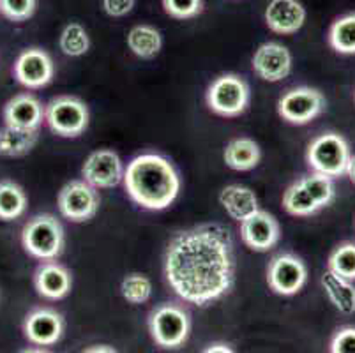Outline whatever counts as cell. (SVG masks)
Returning <instances> with one entry per match:
<instances>
[{
  "label": "cell",
  "mask_w": 355,
  "mask_h": 353,
  "mask_svg": "<svg viewBox=\"0 0 355 353\" xmlns=\"http://www.w3.org/2000/svg\"><path fill=\"white\" fill-rule=\"evenodd\" d=\"M164 277L182 300L209 306L232 290L235 252L230 230L202 223L175 233L164 252Z\"/></svg>",
  "instance_id": "cell-1"
},
{
  "label": "cell",
  "mask_w": 355,
  "mask_h": 353,
  "mask_svg": "<svg viewBox=\"0 0 355 353\" xmlns=\"http://www.w3.org/2000/svg\"><path fill=\"white\" fill-rule=\"evenodd\" d=\"M124 187L129 198L147 210H164L179 196L180 177L166 157L141 154L124 170Z\"/></svg>",
  "instance_id": "cell-2"
},
{
  "label": "cell",
  "mask_w": 355,
  "mask_h": 353,
  "mask_svg": "<svg viewBox=\"0 0 355 353\" xmlns=\"http://www.w3.org/2000/svg\"><path fill=\"white\" fill-rule=\"evenodd\" d=\"M66 235L60 221L51 214H37L21 230V246L41 261L57 260L62 255Z\"/></svg>",
  "instance_id": "cell-3"
},
{
  "label": "cell",
  "mask_w": 355,
  "mask_h": 353,
  "mask_svg": "<svg viewBox=\"0 0 355 353\" xmlns=\"http://www.w3.org/2000/svg\"><path fill=\"white\" fill-rule=\"evenodd\" d=\"M352 150L345 136L340 132H322L313 138L306 150V163L315 173H322L331 179L343 177L348 171Z\"/></svg>",
  "instance_id": "cell-4"
},
{
  "label": "cell",
  "mask_w": 355,
  "mask_h": 353,
  "mask_svg": "<svg viewBox=\"0 0 355 353\" xmlns=\"http://www.w3.org/2000/svg\"><path fill=\"white\" fill-rule=\"evenodd\" d=\"M148 332L161 348H180L191 332L189 313L177 304H161L148 315Z\"/></svg>",
  "instance_id": "cell-5"
},
{
  "label": "cell",
  "mask_w": 355,
  "mask_h": 353,
  "mask_svg": "<svg viewBox=\"0 0 355 353\" xmlns=\"http://www.w3.org/2000/svg\"><path fill=\"white\" fill-rule=\"evenodd\" d=\"M251 99L248 82L239 74H221L209 85L205 101L211 112L219 117H239L246 112Z\"/></svg>",
  "instance_id": "cell-6"
},
{
  "label": "cell",
  "mask_w": 355,
  "mask_h": 353,
  "mask_svg": "<svg viewBox=\"0 0 355 353\" xmlns=\"http://www.w3.org/2000/svg\"><path fill=\"white\" fill-rule=\"evenodd\" d=\"M44 121L55 135L62 138H76L89 128V108L74 96L53 97L44 108Z\"/></svg>",
  "instance_id": "cell-7"
},
{
  "label": "cell",
  "mask_w": 355,
  "mask_h": 353,
  "mask_svg": "<svg viewBox=\"0 0 355 353\" xmlns=\"http://www.w3.org/2000/svg\"><path fill=\"white\" fill-rule=\"evenodd\" d=\"M325 110V97L313 87H295L279 97L277 113L293 126H304L315 121Z\"/></svg>",
  "instance_id": "cell-8"
},
{
  "label": "cell",
  "mask_w": 355,
  "mask_h": 353,
  "mask_svg": "<svg viewBox=\"0 0 355 353\" xmlns=\"http://www.w3.org/2000/svg\"><path fill=\"white\" fill-rule=\"evenodd\" d=\"M98 189L85 180H71L60 189L57 205L60 214L71 223H87L94 218L99 210Z\"/></svg>",
  "instance_id": "cell-9"
},
{
  "label": "cell",
  "mask_w": 355,
  "mask_h": 353,
  "mask_svg": "<svg viewBox=\"0 0 355 353\" xmlns=\"http://www.w3.org/2000/svg\"><path fill=\"white\" fill-rule=\"evenodd\" d=\"M306 281H308V267L292 252L277 255L267 267V283L277 295H297L304 288Z\"/></svg>",
  "instance_id": "cell-10"
},
{
  "label": "cell",
  "mask_w": 355,
  "mask_h": 353,
  "mask_svg": "<svg viewBox=\"0 0 355 353\" xmlns=\"http://www.w3.org/2000/svg\"><path fill=\"white\" fill-rule=\"evenodd\" d=\"M124 170L117 152L101 148L87 157L82 166V177L94 189H112L124 179Z\"/></svg>",
  "instance_id": "cell-11"
},
{
  "label": "cell",
  "mask_w": 355,
  "mask_h": 353,
  "mask_svg": "<svg viewBox=\"0 0 355 353\" xmlns=\"http://www.w3.org/2000/svg\"><path fill=\"white\" fill-rule=\"evenodd\" d=\"M12 73L16 82L27 89H43L53 80L55 64L48 51L41 48H27L16 58Z\"/></svg>",
  "instance_id": "cell-12"
},
{
  "label": "cell",
  "mask_w": 355,
  "mask_h": 353,
  "mask_svg": "<svg viewBox=\"0 0 355 353\" xmlns=\"http://www.w3.org/2000/svg\"><path fill=\"white\" fill-rule=\"evenodd\" d=\"M254 74L263 82H282L292 73V53L279 43H263L254 50L251 58Z\"/></svg>",
  "instance_id": "cell-13"
},
{
  "label": "cell",
  "mask_w": 355,
  "mask_h": 353,
  "mask_svg": "<svg viewBox=\"0 0 355 353\" xmlns=\"http://www.w3.org/2000/svg\"><path fill=\"white\" fill-rule=\"evenodd\" d=\"M282 228L272 214L266 210H257L241 223V239L250 249L266 252L279 242Z\"/></svg>",
  "instance_id": "cell-14"
},
{
  "label": "cell",
  "mask_w": 355,
  "mask_h": 353,
  "mask_svg": "<svg viewBox=\"0 0 355 353\" xmlns=\"http://www.w3.org/2000/svg\"><path fill=\"white\" fill-rule=\"evenodd\" d=\"M64 318L60 313L48 307L31 311L24 320V334L32 345L51 346L59 343L64 334Z\"/></svg>",
  "instance_id": "cell-15"
},
{
  "label": "cell",
  "mask_w": 355,
  "mask_h": 353,
  "mask_svg": "<svg viewBox=\"0 0 355 353\" xmlns=\"http://www.w3.org/2000/svg\"><path fill=\"white\" fill-rule=\"evenodd\" d=\"M44 121V108L41 101L32 94H18L4 106V122L16 129L40 131Z\"/></svg>",
  "instance_id": "cell-16"
},
{
  "label": "cell",
  "mask_w": 355,
  "mask_h": 353,
  "mask_svg": "<svg viewBox=\"0 0 355 353\" xmlns=\"http://www.w3.org/2000/svg\"><path fill=\"white\" fill-rule=\"evenodd\" d=\"M34 288L44 299L60 300L69 295L73 276L64 265L55 260L43 261L34 272Z\"/></svg>",
  "instance_id": "cell-17"
},
{
  "label": "cell",
  "mask_w": 355,
  "mask_h": 353,
  "mask_svg": "<svg viewBox=\"0 0 355 353\" xmlns=\"http://www.w3.org/2000/svg\"><path fill=\"white\" fill-rule=\"evenodd\" d=\"M263 16L270 31L282 35H292L304 25L306 9L299 0H270Z\"/></svg>",
  "instance_id": "cell-18"
},
{
  "label": "cell",
  "mask_w": 355,
  "mask_h": 353,
  "mask_svg": "<svg viewBox=\"0 0 355 353\" xmlns=\"http://www.w3.org/2000/svg\"><path fill=\"white\" fill-rule=\"evenodd\" d=\"M219 203L225 209V212L230 216L234 221L242 223L251 214L260 210L258 207V196L253 189L241 184H230V186L223 187L219 193Z\"/></svg>",
  "instance_id": "cell-19"
},
{
  "label": "cell",
  "mask_w": 355,
  "mask_h": 353,
  "mask_svg": "<svg viewBox=\"0 0 355 353\" xmlns=\"http://www.w3.org/2000/svg\"><path fill=\"white\" fill-rule=\"evenodd\" d=\"M322 288L329 302L338 309L341 315H354L355 313V284L345 277L338 276L334 272L325 270L320 279Z\"/></svg>",
  "instance_id": "cell-20"
},
{
  "label": "cell",
  "mask_w": 355,
  "mask_h": 353,
  "mask_svg": "<svg viewBox=\"0 0 355 353\" xmlns=\"http://www.w3.org/2000/svg\"><path fill=\"white\" fill-rule=\"evenodd\" d=\"M223 160L227 163L228 168L235 171H250L258 166L261 160L260 145L251 138L241 136L235 138L225 147L223 152Z\"/></svg>",
  "instance_id": "cell-21"
},
{
  "label": "cell",
  "mask_w": 355,
  "mask_h": 353,
  "mask_svg": "<svg viewBox=\"0 0 355 353\" xmlns=\"http://www.w3.org/2000/svg\"><path fill=\"white\" fill-rule=\"evenodd\" d=\"M40 131L16 129L4 126L0 129V155L4 157H21L28 154L37 144Z\"/></svg>",
  "instance_id": "cell-22"
},
{
  "label": "cell",
  "mask_w": 355,
  "mask_h": 353,
  "mask_svg": "<svg viewBox=\"0 0 355 353\" xmlns=\"http://www.w3.org/2000/svg\"><path fill=\"white\" fill-rule=\"evenodd\" d=\"M128 48L140 58H154L163 48L161 32L153 25H137L128 34Z\"/></svg>",
  "instance_id": "cell-23"
},
{
  "label": "cell",
  "mask_w": 355,
  "mask_h": 353,
  "mask_svg": "<svg viewBox=\"0 0 355 353\" xmlns=\"http://www.w3.org/2000/svg\"><path fill=\"white\" fill-rule=\"evenodd\" d=\"M28 200L21 186L12 180H0V221H15L24 216Z\"/></svg>",
  "instance_id": "cell-24"
},
{
  "label": "cell",
  "mask_w": 355,
  "mask_h": 353,
  "mask_svg": "<svg viewBox=\"0 0 355 353\" xmlns=\"http://www.w3.org/2000/svg\"><path fill=\"white\" fill-rule=\"evenodd\" d=\"M327 39L336 53L355 55V12L336 18L329 28Z\"/></svg>",
  "instance_id": "cell-25"
},
{
  "label": "cell",
  "mask_w": 355,
  "mask_h": 353,
  "mask_svg": "<svg viewBox=\"0 0 355 353\" xmlns=\"http://www.w3.org/2000/svg\"><path fill=\"white\" fill-rule=\"evenodd\" d=\"M283 209L290 216H295V218H308V216H313L318 210H322L320 207L316 205V202L313 200L311 194L308 193V189L302 186L301 180H295L285 191V194H283Z\"/></svg>",
  "instance_id": "cell-26"
},
{
  "label": "cell",
  "mask_w": 355,
  "mask_h": 353,
  "mask_svg": "<svg viewBox=\"0 0 355 353\" xmlns=\"http://www.w3.org/2000/svg\"><path fill=\"white\" fill-rule=\"evenodd\" d=\"M59 48L67 57H82L89 51L90 37L85 27L76 21H71L64 27L59 37Z\"/></svg>",
  "instance_id": "cell-27"
},
{
  "label": "cell",
  "mask_w": 355,
  "mask_h": 353,
  "mask_svg": "<svg viewBox=\"0 0 355 353\" xmlns=\"http://www.w3.org/2000/svg\"><path fill=\"white\" fill-rule=\"evenodd\" d=\"M299 180L308 189V193L311 194L313 200H315L316 205L320 207V209H325V207H329L336 200L334 179H331V177H325V175L313 171V173L301 177Z\"/></svg>",
  "instance_id": "cell-28"
},
{
  "label": "cell",
  "mask_w": 355,
  "mask_h": 353,
  "mask_svg": "<svg viewBox=\"0 0 355 353\" xmlns=\"http://www.w3.org/2000/svg\"><path fill=\"white\" fill-rule=\"evenodd\" d=\"M327 270L348 281H355V242H343L329 255Z\"/></svg>",
  "instance_id": "cell-29"
},
{
  "label": "cell",
  "mask_w": 355,
  "mask_h": 353,
  "mask_svg": "<svg viewBox=\"0 0 355 353\" xmlns=\"http://www.w3.org/2000/svg\"><path fill=\"white\" fill-rule=\"evenodd\" d=\"M121 293L124 300H128L133 306L145 304L153 295V281L140 272L128 274L121 283Z\"/></svg>",
  "instance_id": "cell-30"
},
{
  "label": "cell",
  "mask_w": 355,
  "mask_h": 353,
  "mask_svg": "<svg viewBox=\"0 0 355 353\" xmlns=\"http://www.w3.org/2000/svg\"><path fill=\"white\" fill-rule=\"evenodd\" d=\"M37 8V0H0V15L9 21H27Z\"/></svg>",
  "instance_id": "cell-31"
},
{
  "label": "cell",
  "mask_w": 355,
  "mask_h": 353,
  "mask_svg": "<svg viewBox=\"0 0 355 353\" xmlns=\"http://www.w3.org/2000/svg\"><path fill=\"white\" fill-rule=\"evenodd\" d=\"M168 16L175 19H189L203 11V0H161Z\"/></svg>",
  "instance_id": "cell-32"
},
{
  "label": "cell",
  "mask_w": 355,
  "mask_h": 353,
  "mask_svg": "<svg viewBox=\"0 0 355 353\" xmlns=\"http://www.w3.org/2000/svg\"><path fill=\"white\" fill-rule=\"evenodd\" d=\"M329 353H355V327L345 325L334 332L329 343Z\"/></svg>",
  "instance_id": "cell-33"
},
{
  "label": "cell",
  "mask_w": 355,
  "mask_h": 353,
  "mask_svg": "<svg viewBox=\"0 0 355 353\" xmlns=\"http://www.w3.org/2000/svg\"><path fill=\"white\" fill-rule=\"evenodd\" d=\"M103 9L112 18H122L135 8V0H101Z\"/></svg>",
  "instance_id": "cell-34"
},
{
  "label": "cell",
  "mask_w": 355,
  "mask_h": 353,
  "mask_svg": "<svg viewBox=\"0 0 355 353\" xmlns=\"http://www.w3.org/2000/svg\"><path fill=\"white\" fill-rule=\"evenodd\" d=\"M202 353H235V350L227 343H212Z\"/></svg>",
  "instance_id": "cell-35"
},
{
  "label": "cell",
  "mask_w": 355,
  "mask_h": 353,
  "mask_svg": "<svg viewBox=\"0 0 355 353\" xmlns=\"http://www.w3.org/2000/svg\"><path fill=\"white\" fill-rule=\"evenodd\" d=\"M83 353H117V352H115V350L108 345H96V346H90V348H87Z\"/></svg>",
  "instance_id": "cell-36"
},
{
  "label": "cell",
  "mask_w": 355,
  "mask_h": 353,
  "mask_svg": "<svg viewBox=\"0 0 355 353\" xmlns=\"http://www.w3.org/2000/svg\"><path fill=\"white\" fill-rule=\"evenodd\" d=\"M347 175H348V177H350V180H352V182L355 184V154L352 155L350 164H348V171H347Z\"/></svg>",
  "instance_id": "cell-37"
},
{
  "label": "cell",
  "mask_w": 355,
  "mask_h": 353,
  "mask_svg": "<svg viewBox=\"0 0 355 353\" xmlns=\"http://www.w3.org/2000/svg\"><path fill=\"white\" fill-rule=\"evenodd\" d=\"M20 353H50V352L44 348H25V350H21Z\"/></svg>",
  "instance_id": "cell-38"
}]
</instances>
